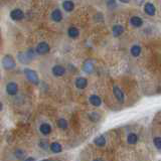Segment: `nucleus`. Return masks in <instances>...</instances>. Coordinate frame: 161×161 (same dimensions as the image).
Instances as JSON below:
<instances>
[{
  "label": "nucleus",
  "mask_w": 161,
  "mask_h": 161,
  "mask_svg": "<svg viewBox=\"0 0 161 161\" xmlns=\"http://www.w3.org/2000/svg\"><path fill=\"white\" fill-rule=\"evenodd\" d=\"M24 74L29 82H31L34 85H38L39 78L37 74V71H34L33 70H30V69H24Z\"/></svg>",
  "instance_id": "7ed1b4c3"
},
{
  "label": "nucleus",
  "mask_w": 161,
  "mask_h": 161,
  "mask_svg": "<svg viewBox=\"0 0 161 161\" xmlns=\"http://www.w3.org/2000/svg\"><path fill=\"white\" fill-rule=\"evenodd\" d=\"M2 66H3V68L7 70V71H11V70H14L15 69V66H16V62L14 61V59L9 56V55H7L5 56L2 59Z\"/></svg>",
  "instance_id": "f03ea898"
},
{
  "label": "nucleus",
  "mask_w": 161,
  "mask_h": 161,
  "mask_svg": "<svg viewBox=\"0 0 161 161\" xmlns=\"http://www.w3.org/2000/svg\"><path fill=\"white\" fill-rule=\"evenodd\" d=\"M112 31H113L114 37H120V35L124 32V27L122 25H114Z\"/></svg>",
  "instance_id": "f3484780"
},
{
  "label": "nucleus",
  "mask_w": 161,
  "mask_h": 161,
  "mask_svg": "<svg viewBox=\"0 0 161 161\" xmlns=\"http://www.w3.org/2000/svg\"><path fill=\"white\" fill-rule=\"evenodd\" d=\"M39 130L43 134V135H48V134H51V127L50 124L43 123V124L40 125Z\"/></svg>",
  "instance_id": "f8f14e48"
},
{
  "label": "nucleus",
  "mask_w": 161,
  "mask_h": 161,
  "mask_svg": "<svg viewBox=\"0 0 161 161\" xmlns=\"http://www.w3.org/2000/svg\"><path fill=\"white\" fill-rule=\"evenodd\" d=\"M121 2H123V3H128L129 1H130V0H120Z\"/></svg>",
  "instance_id": "bb28decb"
},
{
  "label": "nucleus",
  "mask_w": 161,
  "mask_h": 161,
  "mask_svg": "<svg viewBox=\"0 0 161 161\" xmlns=\"http://www.w3.org/2000/svg\"><path fill=\"white\" fill-rule=\"evenodd\" d=\"M83 70L84 71H86L88 74H92L93 71H94V65L91 61H86L84 62V66H83Z\"/></svg>",
  "instance_id": "ddd939ff"
},
{
  "label": "nucleus",
  "mask_w": 161,
  "mask_h": 161,
  "mask_svg": "<svg viewBox=\"0 0 161 161\" xmlns=\"http://www.w3.org/2000/svg\"><path fill=\"white\" fill-rule=\"evenodd\" d=\"M141 53V47L139 46H133L131 47V55L133 56H139Z\"/></svg>",
  "instance_id": "412c9836"
},
{
  "label": "nucleus",
  "mask_w": 161,
  "mask_h": 161,
  "mask_svg": "<svg viewBox=\"0 0 161 161\" xmlns=\"http://www.w3.org/2000/svg\"><path fill=\"white\" fill-rule=\"evenodd\" d=\"M50 50L51 47L48 46V43L42 41L37 44V48H35V51H37V53H38V55H46V53L50 51Z\"/></svg>",
  "instance_id": "20e7f679"
},
{
  "label": "nucleus",
  "mask_w": 161,
  "mask_h": 161,
  "mask_svg": "<svg viewBox=\"0 0 161 161\" xmlns=\"http://www.w3.org/2000/svg\"><path fill=\"white\" fill-rule=\"evenodd\" d=\"M17 57H18V61L21 62V64L27 65L35 57V51L32 50V48H29L27 51L17 53Z\"/></svg>",
  "instance_id": "f257e3e1"
},
{
  "label": "nucleus",
  "mask_w": 161,
  "mask_h": 161,
  "mask_svg": "<svg viewBox=\"0 0 161 161\" xmlns=\"http://www.w3.org/2000/svg\"><path fill=\"white\" fill-rule=\"evenodd\" d=\"M51 19L56 22H60L62 19V14L60 9H55L51 12Z\"/></svg>",
  "instance_id": "9b49d317"
},
{
  "label": "nucleus",
  "mask_w": 161,
  "mask_h": 161,
  "mask_svg": "<svg viewBox=\"0 0 161 161\" xmlns=\"http://www.w3.org/2000/svg\"><path fill=\"white\" fill-rule=\"evenodd\" d=\"M144 10L146 12V14H148L150 16H153L155 14V6L150 2H147L144 5Z\"/></svg>",
  "instance_id": "6e6552de"
},
{
  "label": "nucleus",
  "mask_w": 161,
  "mask_h": 161,
  "mask_svg": "<svg viewBox=\"0 0 161 161\" xmlns=\"http://www.w3.org/2000/svg\"><path fill=\"white\" fill-rule=\"evenodd\" d=\"M88 86V80L87 79L85 78H78L76 80V87L78 89H80V90H83Z\"/></svg>",
  "instance_id": "9d476101"
},
{
  "label": "nucleus",
  "mask_w": 161,
  "mask_h": 161,
  "mask_svg": "<svg viewBox=\"0 0 161 161\" xmlns=\"http://www.w3.org/2000/svg\"><path fill=\"white\" fill-rule=\"evenodd\" d=\"M68 34H69V37H71V38H76V37H79V29L77 27H75V26H71V27L69 28L68 30Z\"/></svg>",
  "instance_id": "dca6fc26"
},
{
  "label": "nucleus",
  "mask_w": 161,
  "mask_h": 161,
  "mask_svg": "<svg viewBox=\"0 0 161 161\" xmlns=\"http://www.w3.org/2000/svg\"><path fill=\"white\" fill-rule=\"evenodd\" d=\"M90 103L93 105V106H95V107H99L101 106L102 104V100H101V98L99 96H97V95H92L90 97Z\"/></svg>",
  "instance_id": "2eb2a0df"
},
{
  "label": "nucleus",
  "mask_w": 161,
  "mask_h": 161,
  "mask_svg": "<svg viewBox=\"0 0 161 161\" xmlns=\"http://www.w3.org/2000/svg\"><path fill=\"white\" fill-rule=\"evenodd\" d=\"M24 17V13L22 10L20 9H13L10 12V18L12 20H15V21H18L21 20L22 18Z\"/></svg>",
  "instance_id": "423d86ee"
},
{
  "label": "nucleus",
  "mask_w": 161,
  "mask_h": 161,
  "mask_svg": "<svg viewBox=\"0 0 161 161\" xmlns=\"http://www.w3.org/2000/svg\"><path fill=\"white\" fill-rule=\"evenodd\" d=\"M26 160H35L33 157H28V158H26Z\"/></svg>",
  "instance_id": "cd10ccee"
},
{
  "label": "nucleus",
  "mask_w": 161,
  "mask_h": 161,
  "mask_svg": "<svg viewBox=\"0 0 161 161\" xmlns=\"http://www.w3.org/2000/svg\"><path fill=\"white\" fill-rule=\"evenodd\" d=\"M130 22H131V24L133 26H135V27H140V26L142 25V23H143L142 19L140 18V17H138V16H133V17H131Z\"/></svg>",
  "instance_id": "6ab92c4d"
},
{
  "label": "nucleus",
  "mask_w": 161,
  "mask_h": 161,
  "mask_svg": "<svg viewBox=\"0 0 161 161\" xmlns=\"http://www.w3.org/2000/svg\"><path fill=\"white\" fill-rule=\"evenodd\" d=\"M6 92L8 95H10V96H15L17 92H18V86H17V84L16 83H8L6 85Z\"/></svg>",
  "instance_id": "39448f33"
},
{
  "label": "nucleus",
  "mask_w": 161,
  "mask_h": 161,
  "mask_svg": "<svg viewBox=\"0 0 161 161\" xmlns=\"http://www.w3.org/2000/svg\"><path fill=\"white\" fill-rule=\"evenodd\" d=\"M154 145L156 146L157 149H161V138L160 137H155L154 140H153Z\"/></svg>",
  "instance_id": "b1692460"
},
{
  "label": "nucleus",
  "mask_w": 161,
  "mask_h": 161,
  "mask_svg": "<svg viewBox=\"0 0 161 161\" xmlns=\"http://www.w3.org/2000/svg\"><path fill=\"white\" fill-rule=\"evenodd\" d=\"M2 106H3V105H2V103L0 102V112H1V110H2Z\"/></svg>",
  "instance_id": "c85d7f7f"
},
{
  "label": "nucleus",
  "mask_w": 161,
  "mask_h": 161,
  "mask_svg": "<svg viewBox=\"0 0 161 161\" xmlns=\"http://www.w3.org/2000/svg\"><path fill=\"white\" fill-rule=\"evenodd\" d=\"M52 74L56 77H61L66 74V69L61 66H55L52 68Z\"/></svg>",
  "instance_id": "0eeeda50"
},
{
  "label": "nucleus",
  "mask_w": 161,
  "mask_h": 161,
  "mask_svg": "<svg viewBox=\"0 0 161 161\" xmlns=\"http://www.w3.org/2000/svg\"><path fill=\"white\" fill-rule=\"evenodd\" d=\"M57 127L61 129H66L68 128V121L66 119H59L57 120Z\"/></svg>",
  "instance_id": "5701e85b"
},
{
  "label": "nucleus",
  "mask_w": 161,
  "mask_h": 161,
  "mask_svg": "<svg viewBox=\"0 0 161 161\" xmlns=\"http://www.w3.org/2000/svg\"><path fill=\"white\" fill-rule=\"evenodd\" d=\"M50 147H51V150L53 152V153H60V152H61V150H62L61 145L57 142L51 143V144L50 145Z\"/></svg>",
  "instance_id": "a211bd4d"
},
{
  "label": "nucleus",
  "mask_w": 161,
  "mask_h": 161,
  "mask_svg": "<svg viewBox=\"0 0 161 161\" xmlns=\"http://www.w3.org/2000/svg\"><path fill=\"white\" fill-rule=\"evenodd\" d=\"M39 146L41 147V148H43V149H47L48 146H50V144H48V143L46 140H42V141L39 142Z\"/></svg>",
  "instance_id": "a878e982"
},
{
  "label": "nucleus",
  "mask_w": 161,
  "mask_h": 161,
  "mask_svg": "<svg viewBox=\"0 0 161 161\" xmlns=\"http://www.w3.org/2000/svg\"><path fill=\"white\" fill-rule=\"evenodd\" d=\"M95 144H96L97 146H99V147L105 146V144H106V140H105L104 136H99V137H97L96 139H95Z\"/></svg>",
  "instance_id": "4be33fe9"
},
{
  "label": "nucleus",
  "mask_w": 161,
  "mask_h": 161,
  "mask_svg": "<svg viewBox=\"0 0 161 161\" xmlns=\"http://www.w3.org/2000/svg\"><path fill=\"white\" fill-rule=\"evenodd\" d=\"M137 140H138V137H137L136 134H134V133H130L127 137V141H128L129 144H131V145L136 144Z\"/></svg>",
  "instance_id": "aec40b11"
},
{
  "label": "nucleus",
  "mask_w": 161,
  "mask_h": 161,
  "mask_svg": "<svg viewBox=\"0 0 161 161\" xmlns=\"http://www.w3.org/2000/svg\"><path fill=\"white\" fill-rule=\"evenodd\" d=\"M15 155H16V157H18L19 159H22V158H24V156H25V152L24 151H22L21 149H17L15 151Z\"/></svg>",
  "instance_id": "393cba45"
},
{
  "label": "nucleus",
  "mask_w": 161,
  "mask_h": 161,
  "mask_svg": "<svg viewBox=\"0 0 161 161\" xmlns=\"http://www.w3.org/2000/svg\"><path fill=\"white\" fill-rule=\"evenodd\" d=\"M62 7H64V9L66 11L71 12V11L74 10L75 4L73 1H71V0H66V1H64V3H62Z\"/></svg>",
  "instance_id": "4468645a"
},
{
  "label": "nucleus",
  "mask_w": 161,
  "mask_h": 161,
  "mask_svg": "<svg viewBox=\"0 0 161 161\" xmlns=\"http://www.w3.org/2000/svg\"><path fill=\"white\" fill-rule=\"evenodd\" d=\"M113 93H114V95H115V97H116V99L118 100V102H120V103H123L124 102V94H123V92L120 90V89L118 88V87H114L113 88Z\"/></svg>",
  "instance_id": "1a4fd4ad"
}]
</instances>
